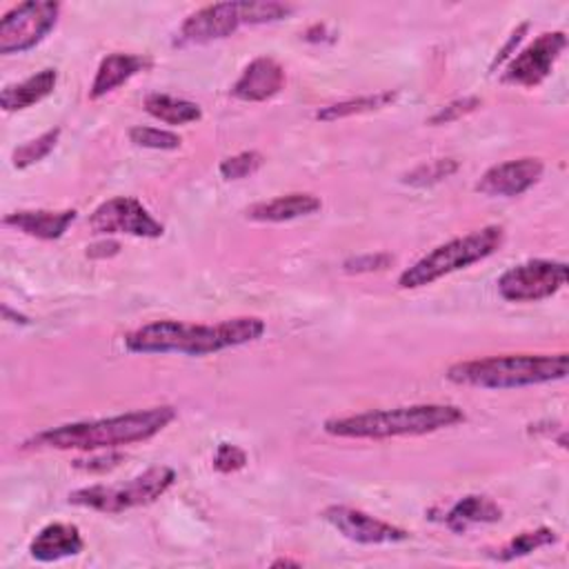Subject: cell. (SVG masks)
<instances>
[{
    "instance_id": "3",
    "label": "cell",
    "mask_w": 569,
    "mask_h": 569,
    "mask_svg": "<svg viewBox=\"0 0 569 569\" xmlns=\"http://www.w3.org/2000/svg\"><path fill=\"white\" fill-rule=\"evenodd\" d=\"M569 353H509L476 360H462L447 369L453 385L478 389H520L531 385L556 382L567 376Z\"/></svg>"
},
{
    "instance_id": "20",
    "label": "cell",
    "mask_w": 569,
    "mask_h": 569,
    "mask_svg": "<svg viewBox=\"0 0 569 569\" xmlns=\"http://www.w3.org/2000/svg\"><path fill=\"white\" fill-rule=\"evenodd\" d=\"M56 82H58V71L47 67L33 76H29L27 80L22 82H16V84H7L2 91H0V107L4 111H22V109H29L33 104H38L40 100H44L53 89H56Z\"/></svg>"
},
{
    "instance_id": "4",
    "label": "cell",
    "mask_w": 569,
    "mask_h": 569,
    "mask_svg": "<svg viewBox=\"0 0 569 569\" xmlns=\"http://www.w3.org/2000/svg\"><path fill=\"white\" fill-rule=\"evenodd\" d=\"M465 422V411L456 405H409L393 409H376L345 418L325 420V431L336 438H398L425 436Z\"/></svg>"
},
{
    "instance_id": "32",
    "label": "cell",
    "mask_w": 569,
    "mask_h": 569,
    "mask_svg": "<svg viewBox=\"0 0 569 569\" xmlns=\"http://www.w3.org/2000/svg\"><path fill=\"white\" fill-rule=\"evenodd\" d=\"M527 27H529V24H527V22H522V24H520V27H518V29L511 33L509 42H507V44H505V47L498 51V56L493 58V62H491V69H496L498 64H502V62H505V60L511 56V49H513V47H516V44L522 40V36H525Z\"/></svg>"
},
{
    "instance_id": "10",
    "label": "cell",
    "mask_w": 569,
    "mask_h": 569,
    "mask_svg": "<svg viewBox=\"0 0 569 569\" xmlns=\"http://www.w3.org/2000/svg\"><path fill=\"white\" fill-rule=\"evenodd\" d=\"M249 24V0L207 4L184 18L176 44H204L231 36L238 27Z\"/></svg>"
},
{
    "instance_id": "16",
    "label": "cell",
    "mask_w": 569,
    "mask_h": 569,
    "mask_svg": "<svg viewBox=\"0 0 569 569\" xmlns=\"http://www.w3.org/2000/svg\"><path fill=\"white\" fill-rule=\"evenodd\" d=\"M84 547L80 529L71 522H51L42 527L29 545L31 558L40 562H56L80 553Z\"/></svg>"
},
{
    "instance_id": "26",
    "label": "cell",
    "mask_w": 569,
    "mask_h": 569,
    "mask_svg": "<svg viewBox=\"0 0 569 569\" xmlns=\"http://www.w3.org/2000/svg\"><path fill=\"white\" fill-rule=\"evenodd\" d=\"M129 140L136 147H144V149H160V151H171L178 149L182 138L173 131L167 129H158V127H142L136 124L129 129Z\"/></svg>"
},
{
    "instance_id": "14",
    "label": "cell",
    "mask_w": 569,
    "mask_h": 569,
    "mask_svg": "<svg viewBox=\"0 0 569 569\" xmlns=\"http://www.w3.org/2000/svg\"><path fill=\"white\" fill-rule=\"evenodd\" d=\"M284 87V69L269 56L253 58L240 78L233 82L231 93L244 102H264Z\"/></svg>"
},
{
    "instance_id": "17",
    "label": "cell",
    "mask_w": 569,
    "mask_h": 569,
    "mask_svg": "<svg viewBox=\"0 0 569 569\" xmlns=\"http://www.w3.org/2000/svg\"><path fill=\"white\" fill-rule=\"evenodd\" d=\"M151 64V60L147 56H138V53H109L107 58H102V62L98 64V71L93 76V82L89 87V98L98 100L107 93H111L113 89H118L120 84H124L129 78H133L136 73L144 71Z\"/></svg>"
},
{
    "instance_id": "30",
    "label": "cell",
    "mask_w": 569,
    "mask_h": 569,
    "mask_svg": "<svg viewBox=\"0 0 569 569\" xmlns=\"http://www.w3.org/2000/svg\"><path fill=\"white\" fill-rule=\"evenodd\" d=\"M393 262V256L389 253H365L356 256L342 262V269L349 273H365V271H380L387 269Z\"/></svg>"
},
{
    "instance_id": "19",
    "label": "cell",
    "mask_w": 569,
    "mask_h": 569,
    "mask_svg": "<svg viewBox=\"0 0 569 569\" xmlns=\"http://www.w3.org/2000/svg\"><path fill=\"white\" fill-rule=\"evenodd\" d=\"M500 518H502V509L491 498L469 493L445 511L442 522L451 531L465 533L473 525H491V522H498Z\"/></svg>"
},
{
    "instance_id": "6",
    "label": "cell",
    "mask_w": 569,
    "mask_h": 569,
    "mask_svg": "<svg viewBox=\"0 0 569 569\" xmlns=\"http://www.w3.org/2000/svg\"><path fill=\"white\" fill-rule=\"evenodd\" d=\"M176 480L171 467H151L144 473L120 485H91L69 493V505L100 513H122L127 509L156 502Z\"/></svg>"
},
{
    "instance_id": "11",
    "label": "cell",
    "mask_w": 569,
    "mask_h": 569,
    "mask_svg": "<svg viewBox=\"0 0 569 569\" xmlns=\"http://www.w3.org/2000/svg\"><path fill=\"white\" fill-rule=\"evenodd\" d=\"M565 47H567L565 31L540 33L507 64V71L502 73V82L527 87V89L538 87L551 73Z\"/></svg>"
},
{
    "instance_id": "33",
    "label": "cell",
    "mask_w": 569,
    "mask_h": 569,
    "mask_svg": "<svg viewBox=\"0 0 569 569\" xmlns=\"http://www.w3.org/2000/svg\"><path fill=\"white\" fill-rule=\"evenodd\" d=\"M118 251H120V244L116 240H102V242L87 247V256H91V258H111Z\"/></svg>"
},
{
    "instance_id": "13",
    "label": "cell",
    "mask_w": 569,
    "mask_h": 569,
    "mask_svg": "<svg viewBox=\"0 0 569 569\" xmlns=\"http://www.w3.org/2000/svg\"><path fill=\"white\" fill-rule=\"evenodd\" d=\"M545 171L540 158H516L489 167L476 182V191L489 198H513L531 189Z\"/></svg>"
},
{
    "instance_id": "25",
    "label": "cell",
    "mask_w": 569,
    "mask_h": 569,
    "mask_svg": "<svg viewBox=\"0 0 569 569\" xmlns=\"http://www.w3.org/2000/svg\"><path fill=\"white\" fill-rule=\"evenodd\" d=\"M458 167H460V162L453 158H436V160L422 162L416 169H411L409 173H405L402 182L411 184V187H431V184H438V182L447 180L449 176H453L458 171Z\"/></svg>"
},
{
    "instance_id": "29",
    "label": "cell",
    "mask_w": 569,
    "mask_h": 569,
    "mask_svg": "<svg viewBox=\"0 0 569 569\" xmlns=\"http://www.w3.org/2000/svg\"><path fill=\"white\" fill-rule=\"evenodd\" d=\"M247 465V453L236 447V445H229V442H220L216 453H213V467L220 471V473H231V471H238Z\"/></svg>"
},
{
    "instance_id": "7",
    "label": "cell",
    "mask_w": 569,
    "mask_h": 569,
    "mask_svg": "<svg viewBox=\"0 0 569 569\" xmlns=\"http://www.w3.org/2000/svg\"><path fill=\"white\" fill-rule=\"evenodd\" d=\"M60 2L29 0L9 9L0 20V53H22L42 42L56 27Z\"/></svg>"
},
{
    "instance_id": "12",
    "label": "cell",
    "mask_w": 569,
    "mask_h": 569,
    "mask_svg": "<svg viewBox=\"0 0 569 569\" xmlns=\"http://www.w3.org/2000/svg\"><path fill=\"white\" fill-rule=\"evenodd\" d=\"M322 518L347 540L358 545H389V542H402L409 540V531L402 527H396L391 522H385L380 518L369 516L362 509L345 507V505H331L322 511Z\"/></svg>"
},
{
    "instance_id": "27",
    "label": "cell",
    "mask_w": 569,
    "mask_h": 569,
    "mask_svg": "<svg viewBox=\"0 0 569 569\" xmlns=\"http://www.w3.org/2000/svg\"><path fill=\"white\" fill-rule=\"evenodd\" d=\"M264 164V156L260 151H240L220 162L218 171L224 180H242L253 176Z\"/></svg>"
},
{
    "instance_id": "28",
    "label": "cell",
    "mask_w": 569,
    "mask_h": 569,
    "mask_svg": "<svg viewBox=\"0 0 569 569\" xmlns=\"http://www.w3.org/2000/svg\"><path fill=\"white\" fill-rule=\"evenodd\" d=\"M482 104V100L478 96H465V98H456L451 102H447L445 107H440L431 118H429V124H449V122H456L460 120L462 116L476 111L478 107Z\"/></svg>"
},
{
    "instance_id": "15",
    "label": "cell",
    "mask_w": 569,
    "mask_h": 569,
    "mask_svg": "<svg viewBox=\"0 0 569 569\" xmlns=\"http://www.w3.org/2000/svg\"><path fill=\"white\" fill-rule=\"evenodd\" d=\"M76 209L49 211V209H20L4 216V224L40 240H58L76 220Z\"/></svg>"
},
{
    "instance_id": "1",
    "label": "cell",
    "mask_w": 569,
    "mask_h": 569,
    "mask_svg": "<svg viewBox=\"0 0 569 569\" xmlns=\"http://www.w3.org/2000/svg\"><path fill=\"white\" fill-rule=\"evenodd\" d=\"M264 322L256 316H238L216 325L182 320H156L124 336V347L133 353H184L209 356L258 340Z\"/></svg>"
},
{
    "instance_id": "2",
    "label": "cell",
    "mask_w": 569,
    "mask_h": 569,
    "mask_svg": "<svg viewBox=\"0 0 569 569\" xmlns=\"http://www.w3.org/2000/svg\"><path fill=\"white\" fill-rule=\"evenodd\" d=\"M176 418V409L169 405L138 409L111 418L67 422L53 429H44L24 440V449H78L100 451L131 442H142L160 433Z\"/></svg>"
},
{
    "instance_id": "22",
    "label": "cell",
    "mask_w": 569,
    "mask_h": 569,
    "mask_svg": "<svg viewBox=\"0 0 569 569\" xmlns=\"http://www.w3.org/2000/svg\"><path fill=\"white\" fill-rule=\"evenodd\" d=\"M398 91H376V93H367V96H358V98H347L340 102H331L327 107H320L316 111V120L322 122H333V120H342V118H351V116H360V113H369V111H378L382 107H389L396 100Z\"/></svg>"
},
{
    "instance_id": "5",
    "label": "cell",
    "mask_w": 569,
    "mask_h": 569,
    "mask_svg": "<svg viewBox=\"0 0 569 569\" xmlns=\"http://www.w3.org/2000/svg\"><path fill=\"white\" fill-rule=\"evenodd\" d=\"M505 240V231L498 224L482 227L467 236L453 238L449 242L438 244L420 260H416L409 269H405L398 278V287L402 289H418L427 287L453 271L467 269L500 249Z\"/></svg>"
},
{
    "instance_id": "31",
    "label": "cell",
    "mask_w": 569,
    "mask_h": 569,
    "mask_svg": "<svg viewBox=\"0 0 569 569\" xmlns=\"http://www.w3.org/2000/svg\"><path fill=\"white\" fill-rule=\"evenodd\" d=\"M122 460V453H116V451H109V453H100V456H89V458H76L71 465L80 471H87V473H104L113 467H118Z\"/></svg>"
},
{
    "instance_id": "9",
    "label": "cell",
    "mask_w": 569,
    "mask_h": 569,
    "mask_svg": "<svg viewBox=\"0 0 569 569\" xmlns=\"http://www.w3.org/2000/svg\"><path fill=\"white\" fill-rule=\"evenodd\" d=\"M89 227L104 236L127 233L136 238H160L164 233L162 222H158L149 209L131 196H116L98 204L89 216Z\"/></svg>"
},
{
    "instance_id": "18",
    "label": "cell",
    "mask_w": 569,
    "mask_h": 569,
    "mask_svg": "<svg viewBox=\"0 0 569 569\" xmlns=\"http://www.w3.org/2000/svg\"><path fill=\"white\" fill-rule=\"evenodd\" d=\"M322 200L313 193H287L273 200L256 202L244 209V216L253 222H287L320 211Z\"/></svg>"
},
{
    "instance_id": "8",
    "label": "cell",
    "mask_w": 569,
    "mask_h": 569,
    "mask_svg": "<svg viewBox=\"0 0 569 569\" xmlns=\"http://www.w3.org/2000/svg\"><path fill=\"white\" fill-rule=\"evenodd\" d=\"M567 271L569 267L562 260H527L498 278V293L509 302H538L565 287Z\"/></svg>"
},
{
    "instance_id": "24",
    "label": "cell",
    "mask_w": 569,
    "mask_h": 569,
    "mask_svg": "<svg viewBox=\"0 0 569 569\" xmlns=\"http://www.w3.org/2000/svg\"><path fill=\"white\" fill-rule=\"evenodd\" d=\"M58 138H60V129L56 127V129H49V131L40 133V136L33 138V140H27L24 144H20V147L13 149V153H11V164H13L16 169H27V167L40 162L42 158H47V156L53 151V147L58 144Z\"/></svg>"
},
{
    "instance_id": "21",
    "label": "cell",
    "mask_w": 569,
    "mask_h": 569,
    "mask_svg": "<svg viewBox=\"0 0 569 569\" xmlns=\"http://www.w3.org/2000/svg\"><path fill=\"white\" fill-rule=\"evenodd\" d=\"M144 111L167 124H189L202 118L200 104L169 93H149L144 98Z\"/></svg>"
},
{
    "instance_id": "23",
    "label": "cell",
    "mask_w": 569,
    "mask_h": 569,
    "mask_svg": "<svg viewBox=\"0 0 569 569\" xmlns=\"http://www.w3.org/2000/svg\"><path fill=\"white\" fill-rule=\"evenodd\" d=\"M553 542H558L556 531L549 529V527H538V529L522 531V533L513 536L509 542H505V545L498 549L496 558L502 560V562L516 560V558L529 556V553H533V551H538V549H542V547H549V545H553Z\"/></svg>"
},
{
    "instance_id": "34",
    "label": "cell",
    "mask_w": 569,
    "mask_h": 569,
    "mask_svg": "<svg viewBox=\"0 0 569 569\" xmlns=\"http://www.w3.org/2000/svg\"><path fill=\"white\" fill-rule=\"evenodd\" d=\"M300 560H291V558H278L271 562V567H300Z\"/></svg>"
}]
</instances>
